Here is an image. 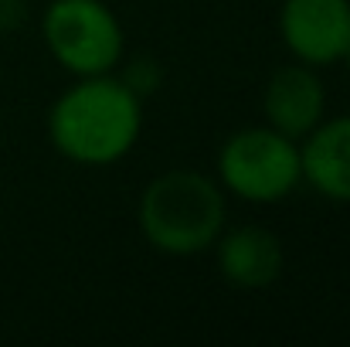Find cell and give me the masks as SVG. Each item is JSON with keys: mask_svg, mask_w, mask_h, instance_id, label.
<instances>
[{"mask_svg": "<svg viewBox=\"0 0 350 347\" xmlns=\"http://www.w3.org/2000/svg\"><path fill=\"white\" fill-rule=\"evenodd\" d=\"M136 225L143 242L163 255H201L228 225V194L218 177L174 167L146 181L139 191Z\"/></svg>", "mask_w": 350, "mask_h": 347, "instance_id": "2", "label": "cell"}, {"mask_svg": "<svg viewBox=\"0 0 350 347\" xmlns=\"http://www.w3.org/2000/svg\"><path fill=\"white\" fill-rule=\"evenodd\" d=\"M262 116L272 129L303 140L327 116V86L320 79V68L296 58L279 65L262 89Z\"/></svg>", "mask_w": 350, "mask_h": 347, "instance_id": "6", "label": "cell"}, {"mask_svg": "<svg viewBox=\"0 0 350 347\" xmlns=\"http://www.w3.org/2000/svg\"><path fill=\"white\" fill-rule=\"evenodd\" d=\"M340 62H344V68H347V75H350V44H347V51H344V58H340Z\"/></svg>", "mask_w": 350, "mask_h": 347, "instance_id": "11", "label": "cell"}, {"mask_svg": "<svg viewBox=\"0 0 350 347\" xmlns=\"http://www.w3.org/2000/svg\"><path fill=\"white\" fill-rule=\"evenodd\" d=\"M143 99L119 79L85 75L75 79L48 110L51 146L79 167H113L133 153L143 133Z\"/></svg>", "mask_w": 350, "mask_h": 347, "instance_id": "1", "label": "cell"}, {"mask_svg": "<svg viewBox=\"0 0 350 347\" xmlns=\"http://www.w3.org/2000/svg\"><path fill=\"white\" fill-rule=\"evenodd\" d=\"M215 177L228 198L248 205H279L303 184L299 140L265 126H241L221 143Z\"/></svg>", "mask_w": 350, "mask_h": 347, "instance_id": "3", "label": "cell"}, {"mask_svg": "<svg viewBox=\"0 0 350 347\" xmlns=\"http://www.w3.org/2000/svg\"><path fill=\"white\" fill-rule=\"evenodd\" d=\"M303 184H310L320 198L350 205V113L320 119L299 140Z\"/></svg>", "mask_w": 350, "mask_h": 347, "instance_id": "8", "label": "cell"}, {"mask_svg": "<svg viewBox=\"0 0 350 347\" xmlns=\"http://www.w3.org/2000/svg\"><path fill=\"white\" fill-rule=\"evenodd\" d=\"M27 14H31L27 0H0V31L7 34V31H17V27H24Z\"/></svg>", "mask_w": 350, "mask_h": 347, "instance_id": "10", "label": "cell"}, {"mask_svg": "<svg viewBox=\"0 0 350 347\" xmlns=\"http://www.w3.org/2000/svg\"><path fill=\"white\" fill-rule=\"evenodd\" d=\"M275 24L296 62L327 68L350 44V0H282Z\"/></svg>", "mask_w": 350, "mask_h": 347, "instance_id": "5", "label": "cell"}, {"mask_svg": "<svg viewBox=\"0 0 350 347\" xmlns=\"http://www.w3.org/2000/svg\"><path fill=\"white\" fill-rule=\"evenodd\" d=\"M211 248H215L218 272L232 290H245V293L265 290L286 269L282 238L265 225H234V229L225 225Z\"/></svg>", "mask_w": 350, "mask_h": 347, "instance_id": "7", "label": "cell"}, {"mask_svg": "<svg viewBox=\"0 0 350 347\" xmlns=\"http://www.w3.org/2000/svg\"><path fill=\"white\" fill-rule=\"evenodd\" d=\"M48 55L72 75H109L126 58V31L106 0H51L41 17Z\"/></svg>", "mask_w": 350, "mask_h": 347, "instance_id": "4", "label": "cell"}, {"mask_svg": "<svg viewBox=\"0 0 350 347\" xmlns=\"http://www.w3.org/2000/svg\"><path fill=\"white\" fill-rule=\"evenodd\" d=\"M116 75L146 103L153 92H160L163 86V65L150 55H136V58H122L116 68Z\"/></svg>", "mask_w": 350, "mask_h": 347, "instance_id": "9", "label": "cell"}]
</instances>
